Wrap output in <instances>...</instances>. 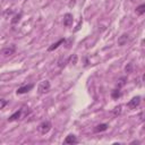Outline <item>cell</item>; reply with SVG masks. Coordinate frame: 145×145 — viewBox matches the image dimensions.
Returning a JSON list of instances; mask_svg holds the SVG:
<instances>
[{
  "instance_id": "obj_14",
  "label": "cell",
  "mask_w": 145,
  "mask_h": 145,
  "mask_svg": "<svg viewBox=\"0 0 145 145\" xmlns=\"http://www.w3.org/2000/svg\"><path fill=\"white\" fill-rule=\"evenodd\" d=\"M120 96H121V92H120L119 88H116V89H113V91L111 92V97H112V99L117 100V99L120 97Z\"/></svg>"
},
{
  "instance_id": "obj_6",
  "label": "cell",
  "mask_w": 145,
  "mask_h": 145,
  "mask_svg": "<svg viewBox=\"0 0 145 145\" xmlns=\"http://www.w3.org/2000/svg\"><path fill=\"white\" fill-rule=\"evenodd\" d=\"M33 84H27V85H24V86H20V87H18L17 88V91H16V93L17 94H25V93H27V92H29L32 88H33Z\"/></svg>"
},
{
  "instance_id": "obj_3",
  "label": "cell",
  "mask_w": 145,
  "mask_h": 145,
  "mask_svg": "<svg viewBox=\"0 0 145 145\" xmlns=\"http://www.w3.org/2000/svg\"><path fill=\"white\" fill-rule=\"evenodd\" d=\"M15 51H16V46L12 44V45H10V46L3 48V49L1 50V54H2L3 57H10V56H12V54L15 53Z\"/></svg>"
},
{
  "instance_id": "obj_20",
  "label": "cell",
  "mask_w": 145,
  "mask_h": 145,
  "mask_svg": "<svg viewBox=\"0 0 145 145\" xmlns=\"http://www.w3.org/2000/svg\"><path fill=\"white\" fill-rule=\"evenodd\" d=\"M114 109H116V110H114V114H119V113H120V111H121V110H120V109H121V106L119 105V106H117V108H114Z\"/></svg>"
},
{
  "instance_id": "obj_13",
  "label": "cell",
  "mask_w": 145,
  "mask_h": 145,
  "mask_svg": "<svg viewBox=\"0 0 145 145\" xmlns=\"http://www.w3.org/2000/svg\"><path fill=\"white\" fill-rule=\"evenodd\" d=\"M22 16H23V14L22 12H19V14H16L12 18H11V24L12 25H15V24H18L19 22H20V19H22Z\"/></svg>"
},
{
  "instance_id": "obj_12",
  "label": "cell",
  "mask_w": 145,
  "mask_h": 145,
  "mask_svg": "<svg viewBox=\"0 0 145 145\" xmlns=\"http://www.w3.org/2000/svg\"><path fill=\"white\" fill-rule=\"evenodd\" d=\"M108 127H109L108 123H100L94 128V131L95 133H102V131H105L108 129Z\"/></svg>"
},
{
  "instance_id": "obj_17",
  "label": "cell",
  "mask_w": 145,
  "mask_h": 145,
  "mask_svg": "<svg viewBox=\"0 0 145 145\" xmlns=\"http://www.w3.org/2000/svg\"><path fill=\"white\" fill-rule=\"evenodd\" d=\"M7 103H8L7 100H5V99H0V109H3V108L7 105Z\"/></svg>"
},
{
  "instance_id": "obj_2",
  "label": "cell",
  "mask_w": 145,
  "mask_h": 145,
  "mask_svg": "<svg viewBox=\"0 0 145 145\" xmlns=\"http://www.w3.org/2000/svg\"><path fill=\"white\" fill-rule=\"evenodd\" d=\"M50 87H51V85H50L49 80H42L37 86V91L40 94H45L50 91Z\"/></svg>"
},
{
  "instance_id": "obj_15",
  "label": "cell",
  "mask_w": 145,
  "mask_h": 145,
  "mask_svg": "<svg viewBox=\"0 0 145 145\" xmlns=\"http://www.w3.org/2000/svg\"><path fill=\"white\" fill-rule=\"evenodd\" d=\"M136 12H137V15H143V14L145 12V5H144V3L139 5V6L136 8Z\"/></svg>"
},
{
  "instance_id": "obj_1",
  "label": "cell",
  "mask_w": 145,
  "mask_h": 145,
  "mask_svg": "<svg viewBox=\"0 0 145 145\" xmlns=\"http://www.w3.org/2000/svg\"><path fill=\"white\" fill-rule=\"evenodd\" d=\"M51 127H52V125H51V122L49 121V120H45V121H42L40 125H39V127H37V129H39V131L41 133V134H43V135H45V134H48L49 131H50V129H51Z\"/></svg>"
},
{
  "instance_id": "obj_11",
  "label": "cell",
  "mask_w": 145,
  "mask_h": 145,
  "mask_svg": "<svg viewBox=\"0 0 145 145\" xmlns=\"http://www.w3.org/2000/svg\"><path fill=\"white\" fill-rule=\"evenodd\" d=\"M62 43H65V39H60L58 42H56V43L51 44V45L48 48V51H49V52H51V51H53V50L58 49V48H59V45H60V44H62Z\"/></svg>"
},
{
  "instance_id": "obj_16",
  "label": "cell",
  "mask_w": 145,
  "mask_h": 145,
  "mask_svg": "<svg viewBox=\"0 0 145 145\" xmlns=\"http://www.w3.org/2000/svg\"><path fill=\"white\" fill-rule=\"evenodd\" d=\"M125 71H126L127 74L131 72V71H133V63H127L126 67H125Z\"/></svg>"
},
{
  "instance_id": "obj_4",
  "label": "cell",
  "mask_w": 145,
  "mask_h": 145,
  "mask_svg": "<svg viewBox=\"0 0 145 145\" xmlns=\"http://www.w3.org/2000/svg\"><path fill=\"white\" fill-rule=\"evenodd\" d=\"M139 103H140V96H134V97L127 103V106L133 110V109H136V108L139 105Z\"/></svg>"
},
{
  "instance_id": "obj_10",
  "label": "cell",
  "mask_w": 145,
  "mask_h": 145,
  "mask_svg": "<svg viewBox=\"0 0 145 145\" xmlns=\"http://www.w3.org/2000/svg\"><path fill=\"white\" fill-rule=\"evenodd\" d=\"M128 40H129V35H128V34H122V35L119 36V39H118V45H120V46L125 45V44L128 42Z\"/></svg>"
},
{
  "instance_id": "obj_9",
  "label": "cell",
  "mask_w": 145,
  "mask_h": 145,
  "mask_svg": "<svg viewBox=\"0 0 145 145\" xmlns=\"http://www.w3.org/2000/svg\"><path fill=\"white\" fill-rule=\"evenodd\" d=\"M69 59H70V57H62V56H61V57L59 58V60H58V67H60V68L66 67V65L68 63Z\"/></svg>"
},
{
  "instance_id": "obj_5",
  "label": "cell",
  "mask_w": 145,
  "mask_h": 145,
  "mask_svg": "<svg viewBox=\"0 0 145 145\" xmlns=\"http://www.w3.org/2000/svg\"><path fill=\"white\" fill-rule=\"evenodd\" d=\"M72 22H74V16L71 14H69V12L65 14V16H63V25L69 27V26L72 25Z\"/></svg>"
},
{
  "instance_id": "obj_8",
  "label": "cell",
  "mask_w": 145,
  "mask_h": 145,
  "mask_svg": "<svg viewBox=\"0 0 145 145\" xmlns=\"http://www.w3.org/2000/svg\"><path fill=\"white\" fill-rule=\"evenodd\" d=\"M63 143H65V144H77V143H78V140H77V138H76V136H75V135L69 134V135L65 138Z\"/></svg>"
},
{
  "instance_id": "obj_18",
  "label": "cell",
  "mask_w": 145,
  "mask_h": 145,
  "mask_svg": "<svg viewBox=\"0 0 145 145\" xmlns=\"http://www.w3.org/2000/svg\"><path fill=\"white\" fill-rule=\"evenodd\" d=\"M69 60H71V61H72V63H74V65H76V63H77V54H72V56L70 57V59H69Z\"/></svg>"
},
{
  "instance_id": "obj_7",
  "label": "cell",
  "mask_w": 145,
  "mask_h": 145,
  "mask_svg": "<svg viewBox=\"0 0 145 145\" xmlns=\"http://www.w3.org/2000/svg\"><path fill=\"white\" fill-rule=\"evenodd\" d=\"M22 116H23V109H19V110H17L16 112H14V113L8 118V121L11 122V121L18 120L19 118H22Z\"/></svg>"
},
{
  "instance_id": "obj_19",
  "label": "cell",
  "mask_w": 145,
  "mask_h": 145,
  "mask_svg": "<svg viewBox=\"0 0 145 145\" xmlns=\"http://www.w3.org/2000/svg\"><path fill=\"white\" fill-rule=\"evenodd\" d=\"M125 80H126V77H122V78H120V83L118 84V87H121V86H123L125 85Z\"/></svg>"
}]
</instances>
